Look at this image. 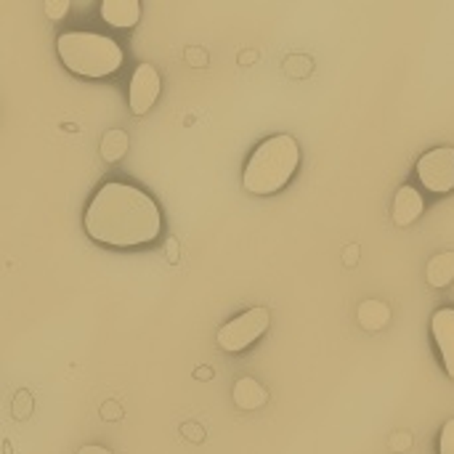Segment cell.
I'll return each mask as SVG.
<instances>
[{
	"label": "cell",
	"instance_id": "obj_1",
	"mask_svg": "<svg viewBox=\"0 0 454 454\" xmlns=\"http://www.w3.org/2000/svg\"><path fill=\"white\" fill-rule=\"evenodd\" d=\"M85 231L109 247H138L160 237L162 215L146 192L109 181L93 194L85 210Z\"/></svg>",
	"mask_w": 454,
	"mask_h": 454
},
{
	"label": "cell",
	"instance_id": "obj_2",
	"mask_svg": "<svg viewBox=\"0 0 454 454\" xmlns=\"http://www.w3.org/2000/svg\"><path fill=\"white\" fill-rule=\"evenodd\" d=\"M301 165V146L293 136H271L266 138L247 160L242 173L245 192L255 197H269L282 192Z\"/></svg>",
	"mask_w": 454,
	"mask_h": 454
},
{
	"label": "cell",
	"instance_id": "obj_3",
	"mask_svg": "<svg viewBox=\"0 0 454 454\" xmlns=\"http://www.w3.org/2000/svg\"><path fill=\"white\" fill-rule=\"evenodd\" d=\"M56 51L72 74L90 80L117 72L125 59L122 48L112 37L98 32H64L56 40Z\"/></svg>",
	"mask_w": 454,
	"mask_h": 454
},
{
	"label": "cell",
	"instance_id": "obj_4",
	"mask_svg": "<svg viewBox=\"0 0 454 454\" xmlns=\"http://www.w3.org/2000/svg\"><path fill=\"white\" fill-rule=\"evenodd\" d=\"M269 311L266 309H250V311H245V314H239L237 319H231V322H226L221 330H218V335H215V340H218V346L226 351V354H239V351H245V348H250L266 330H269Z\"/></svg>",
	"mask_w": 454,
	"mask_h": 454
},
{
	"label": "cell",
	"instance_id": "obj_5",
	"mask_svg": "<svg viewBox=\"0 0 454 454\" xmlns=\"http://www.w3.org/2000/svg\"><path fill=\"white\" fill-rule=\"evenodd\" d=\"M418 176L428 192L450 194L454 189V149L439 146L418 160Z\"/></svg>",
	"mask_w": 454,
	"mask_h": 454
},
{
	"label": "cell",
	"instance_id": "obj_6",
	"mask_svg": "<svg viewBox=\"0 0 454 454\" xmlns=\"http://www.w3.org/2000/svg\"><path fill=\"white\" fill-rule=\"evenodd\" d=\"M160 88H162V80H160V72L152 67V64H138L133 77H130V90H128V98H130V112L133 114H146L157 96H160Z\"/></svg>",
	"mask_w": 454,
	"mask_h": 454
},
{
	"label": "cell",
	"instance_id": "obj_7",
	"mask_svg": "<svg viewBox=\"0 0 454 454\" xmlns=\"http://www.w3.org/2000/svg\"><path fill=\"white\" fill-rule=\"evenodd\" d=\"M431 333L434 340L442 351L444 370L454 380V309H439L431 319Z\"/></svg>",
	"mask_w": 454,
	"mask_h": 454
},
{
	"label": "cell",
	"instance_id": "obj_8",
	"mask_svg": "<svg viewBox=\"0 0 454 454\" xmlns=\"http://www.w3.org/2000/svg\"><path fill=\"white\" fill-rule=\"evenodd\" d=\"M101 19L112 27L130 29L141 19V3L138 0H104L101 3Z\"/></svg>",
	"mask_w": 454,
	"mask_h": 454
},
{
	"label": "cell",
	"instance_id": "obj_9",
	"mask_svg": "<svg viewBox=\"0 0 454 454\" xmlns=\"http://www.w3.org/2000/svg\"><path fill=\"white\" fill-rule=\"evenodd\" d=\"M426 210V202L420 197V192H415L412 186H402L396 192V200H394V221L396 226H410L415 223Z\"/></svg>",
	"mask_w": 454,
	"mask_h": 454
},
{
	"label": "cell",
	"instance_id": "obj_10",
	"mask_svg": "<svg viewBox=\"0 0 454 454\" xmlns=\"http://www.w3.org/2000/svg\"><path fill=\"white\" fill-rule=\"evenodd\" d=\"M269 394L255 378H239L234 383V404L239 410H261L266 404Z\"/></svg>",
	"mask_w": 454,
	"mask_h": 454
},
{
	"label": "cell",
	"instance_id": "obj_11",
	"mask_svg": "<svg viewBox=\"0 0 454 454\" xmlns=\"http://www.w3.org/2000/svg\"><path fill=\"white\" fill-rule=\"evenodd\" d=\"M356 317H359V325H362L364 330L378 333V330H383V327L391 322V309H388L383 301L370 298V301H364V303L359 306Z\"/></svg>",
	"mask_w": 454,
	"mask_h": 454
},
{
	"label": "cell",
	"instance_id": "obj_12",
	"mask_svg": "<svg viewBox=\"0 0 454 454\" xmlns=\"http://www.w3.org/2000/svg\"><path fill=\"white\" fill-rule=\"evenodd\" d=\"M426 279L436 290L450 287L454 282V253H442V255L431 258V263L426 266Z\"/></svg>",
	"mask_w": 454,
	"mask_h": 454
},
{
	"label": "cell",
	"instance_id": "obj_13",
	"mask_svg": "<svg viewBox=\"0 0 454 454\" xmlns=\"http://www.w3.org/2000/svg\"><path fill=\"white\" fill-rule=\"evenodd\" d=\"M128 152V133L114 128V130H106V136L101 138V157L106 162H120Z\"/></svg>",
	"mask_w": 454,
	"mask_h": 454
},
{
	"label": "cell",
	"instance_id": "obj_14",
	"mask_svg": "<svg viewBox=\"0 0 454 454\" xmlns=\"http://www.w3.org/2000/svg\"><path fill=\"white\" fill-rule=\"evenodd\" d=\"M43 11L51 21H59L69 13V0H45L43 3Z\"/></svg>",
	"mask_w": 454,
	"mask_h": 454
},
{
	"label": "cell",
	"instance_id": "obj_15",
	"mask_svg": "<svg viewBox=\"0 0 454 454\" xmlns=\"http://www.w3.org/2000/svg\"><path fill=\"white\" fill-rule=\"evenodd\" d=\"M439 454H454V420H447L439 436Z\"/></svg>",
	"mask_w": 454,
	"mask_h": 454
},
{
	"label": "cell",
	"instance_id": "obj_16",
	"mask_svg": "<svg viewBox=\"0 0 454 454\" xmlns=\"http://www.w3.org/2000/svg\"><path fill=\"white\" fill-rule=\"evenodd\" d=\"M77 454H112L106 447H96V444H88V447H80Z\"/></svg>",
	"mask_w": 454,
	"mask_h": 454
},
{
	"label": "cell",
	"instance_id": "obj_17",
	"mask_svg": "<svg viewBox=\"0 0 454 454\" xmlns=\"http://www.w3.org/2000/svg\"><path fill=\"white\" fill-rule=\"evenodd\" d=\"M101 415H104V418H106V415L117 418V415H120V410H117V407H104V410H101Z\"/></svg>",
	"mask_w": 454,
	"mask_h": 454
},
{
	"label": "cell",
	"instance_id": "obj_18",
	"mask_svg": "<svg viewBox=\"0 0 454 454\" xmlns=\"http://www.w3.org/2000/svg\"><path fill=\"white\" fill-rule=\"evenodd\" d=\"M168 258H170V261L178 258V255H176V242H168Z\"/></svg>",
	"mask_w": 454,
	"mask_h": 454
},
{
	"label": "cell",
	"instance_id": "obj_19",
	"mask_svg": "<svg viewBox=\"0 0 454 454\" xmlns=\"http://www.w3.org/2000/svg\"><path fill=\"white\" fill-rule=\"evenodd\" d=\"M354 253H356V247H351V250H348V258H346L348 263H354V261H356V255H354Z\"/></svg>",
	"mask_w": 454,
	"mask_h": 454
}]
</instances>
